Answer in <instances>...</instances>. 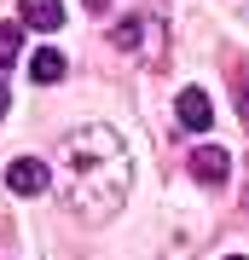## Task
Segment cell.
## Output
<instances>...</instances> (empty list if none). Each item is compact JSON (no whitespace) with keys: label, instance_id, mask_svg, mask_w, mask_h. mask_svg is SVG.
<instances>
[{"label":"cell","instance_id":"cell-1","mask_svg":"<svg viewBox=\"0 0 249 260\" xmlns=\"http://www.w3.org/2000/svg\"><path fill=\"white\" fill-rule=\"evenodd\" d=\"M64 168H70V191L64 203L75 214H87V220H110L122 208V197H128V150L110 127H81L64 139Z\"/></svg>","mask_w":249,"mask_h":260},{"label":"cell","instance_id":"cell-4","mask_svg":"<svg viewBox=\"0 0 249 260\" xmlns=\"http://www.w3.org/2000/svg\"><path fill=\"white\" fill-rule=\"evenodd\" d=\"M174 116H180V127H191V133H203L209 121H214V104L203 87H185V93L174 99Z\"/></svg>","mask_w":249,"mask_h":260},{"label":"cell","instance_id":"cell-11","mask_svg":"<svg viewBox=\"0 0 249 260\" xmlns=\"http://www.w3.org/2000/svg\"><path fill=\"white\" fill-rule=\"evenodd\" d=\"M226 260H249V254H226Z\"/></svg>","mask_w":249,"mask_h":260},{"label":"cell","instance_id":"cell-7","mask_svg":"<svg viewBox=\"0 0 249 260\" xmlns=\"http://www.w3.org/2000/svg\"><path fill=\"white\" fill-rule=\"evenodd\" d=\"M18 47H23V29H18V23H0V70L18 58Z\"/></svg>","mask_w":249,"mask_h":260},{"label":"cell","instance_id":"cell-5","mask_svg":"<svg viewBox=\"0 0 249 260\" xmlns=\"http://www.w3.org/2000/svg\"><path fill=\"white\" fill-rule=\"evenodd\" d=\"M23 23H35L41 35H52V29H64V0H18Z\"/></svg>","mask_w":249,"mask_h":260},{"label":"cell","instance_id":"cell-10","mask_svg":"<svg viewBox=\"0 0 249 260\" xmlns=\"http://www.w3.org/2000/svg\"><path fill=\"white\" fill-rule=\"evenodd\" d=\"M0 116H6V81H0Z\"/></svg>","mask_w":249,"mask_h":260},{"label":"cell","instance_id":"cell-3","mask_svg":"<svg viewBox=\"0 0 249 260\" xmlns=\"http://www.w3.org/2000/svg\"><path fill=\"white\" fill-rule=\"evenodd\" d=\"M226 174H232L226 145H197L191 150V179H197V185H226Z\"/></svg>","mask_w":249,"mask_h":260},{"label":"cell","instance_id":"cell-12","mask_svg":"<svg viewBox=\"0 0 249 260\" xmlns=\"http://www.w3.org/2000/svg\"><path fill=\"white\" fill-rule=\"evenodd\" d=\"M243 203H249V197H243Z\"/></svg>","mask_w":249,"mask_h":260},{"label":"cell","instance_id":"cell-9","mask_svg":"<svg viewBox=\"0 0 249 260\" xmlns=\"http://www.w3.org/2000/svg\"><path fill=\"white\" fill-rule=\"evenodd\" d=\"M104 6H110V0H87V12H104Z\"/></svg>","mask_w":249,"mask_h":260},{"label":"cell","instance_id":"cell-2","mask_svg":"<svg viewBox=\"0 0 249 260\" xmlns=\"http://www.w3.org/2000/svg\"><path fill=\"white\" fill-rule=\"evenodd\" d=\"M6 185L18 197H41L46 185H52V168H46L41 156H18V162H6Z\"/></svg>","mask_w":249,"mask_h":260},{"label":"cell","instance_id":"cell-8","mask_svg":"<svg viewBox=\"0 0 249 260\" xmlns=\"http://www.w3.org/2000/svg\"><path fill=\"white\" fill-rule=\"evenodd\" d=\"M232 99H238V116H243V127H249V70L232 75Z\"/></svg>","mask_w":249,"mask_h":260},{"label":"cell","instance_id":"cell-6","mask_svg":"<svg viewBox=\"0 0 249 260\" xmlns=\"http://www.w3.org/2000/svg\"><path fill=\"white\" fill-rule=\"evenodd\" d=\"M29 81H41V87H52V81H64V52H52V47H41L35 58H29Z\"/></svg>","mask_w":249,"mask_h":260}]
</instances>
